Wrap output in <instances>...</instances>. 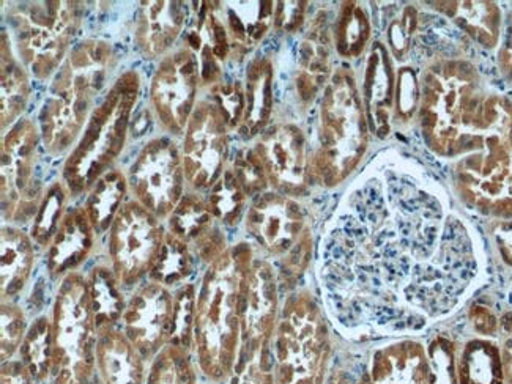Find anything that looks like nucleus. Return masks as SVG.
Returning <instances> with one entry per match:
<instances>
[{"mask_svg":"<svg viewBox=\"0 0 512 384\" xmlns=\"http://www.w3.org/2000/svg\"><path fill=\"white\" fill-rule=\"evenodd\" d=\"M344 208L322 268L344 326L361 337L404 336L461 306L478 281V246L424 172L386 158Z\"/></svg>","mask_w":512,"mask_h":384,"instance_id":"1","label":"nucleus"},{"mask_svg":"<svg viewBox=\"0 0 512 384\" xmlns=\"http://www.w3.org/2000/svg\"><path fill=\"white\" fill-rule=\"evenodd\" d=\"M511 106L506 96L487 92L472 63L443 60L424 73L420 122L424 141L442 158H462L481 147L484 137Z\"/></svg>","mask_w":512,"mask_h":384,"instance_id":"2","label":"nucleus"},{"mask_svg":"<svg viewBox=\"0 0 512 384\" xmlns=\"http://www.w3.org/2000/svg\"><path fill=\"white\" fill-rule=\"evenodd\" d=\"M253 263L251 246L237 244L212 263L202 281L194 315V345L199 367L213 383L231 380L237 369Z\"/></svg>","mask_w":512,"mask_h":384,"instance_id":"3","label":"nucleus"},{"mask_svg":"<svg viewBox=\"0 0 512 384\" xmlns=\"http://www.w3.org/2000/svg\"><path fill=\"white\" fill-rule=\"evenodd\" d=\"M327 322L311 293L290 296L268 345L275 384H323L330 362Z\"/></svg>","mask_w":512,"mask_h":384,"instance_id":"4","label":"nucleus"},{"mask_svg":"<svg viewBox=\"0 0 512 384\" xmlns=\"http://www.w3.org/2000/svg\"><path fill=\"white\" fill-rule=\"evenodd\" d=\"M454 189L462 204L478 215L512 221V106L476 152L457 159Z\"/></svg>","mask_w":512,"mask_h":384,"instance_id":"5","label":"nucleus"},{"mask_svg":"<svg viewBox=\"0 0 512 384\" xmlns=\"http://www.w3.org/2000/svg\"><path fill=\"white\" fill-rule=\"evenodd\" d=\"M366 123L357 85L347 71H341L328 85L320 114L314 167L325 185H338L360 163L368 142Z\"/></svg>","mask_w":512,"mask_h":384,"instance_id":"6","label":"nucleus"},{"mask_svg":"<svg viewBox=\"0 0 512 384\" xmlns=\"http://www.w3.org/2000/svg\"><path fill=\"white\" fill-rule=\"evenodd\" d=\"M52 337V384H89L95 378L98 334L89 284L81 274H68L60 287L54 307Z\"/></svg>","mask_w":512,"mask_h":384,"instance_id":"7","label":"nucleus"},{"mask_svg":"<svg viewBox=\"0 0 512 384\" xmlns=\"http://www.w3.org/2000/svg\"><path fill=\"white\" fill-rule=\"evenodd\" d=\"M246 230L268 255L281 259L287 279L303 273L311 259V230L305 211L281 194H262L249 208Z\"/></svg>","mask_w":512,"mask_h":384,"instance_id":"8","label":"nucleus"},{"mask_svg":"<svg viewBox=\"0 0 512 384\" xmlns=\"http://www.w3.org/2000/svg\"><path fill=\"white\" fill-rule=\"evenodd\" d=\"M166 235L158 216L139 202L123 205L109 235V255L120 284L131 285L150 273L160 257Z\"/></svg>","mask_w":512,"mask_h":384,"instance_id":"9","label":"nucleus"},{"mask_svg":"<svg viewBox=\"0 0 512 384\" xmlns=\"http://www.w3.org/2000/svg\"><path fill=\"white\" fill-rule=\"evenodd\" d=\"M175 298L164 285L149 282L134 293L123 312V334L149 359L160 355L169 345L174 322Z\"/></svg>","mask_w":512,"mask_h":384,"instance_id":"10","label":"nucleus"},{"mask_svg":"<svg viewBox=\"0 0 512 384\" xmlns=\"http://www.w3.org/2000/svg\"><path fill=\"white\" fill-rule=\"evenodd\" d=\"M278 285L273 266L267 260H254L246 287L238 364L257 358L270 345L278 323Z\"/></svg>","mask_w":512,"mask_h":384,"instance_id":"11","label":"nucleus"},{"mask_svg":"<svg viewBox=\"0 0 512 384\" xmlns=\"http://www.w3.org/2000/svg\"><path fill=\"white\" fill-rule=\"evenodd\" d=\"M133 188L139 204L155 216L174 213L182 194L179 156L169 145L156 141L145 150L138 166L133 167Z\"/></svg>","mask_w":512,"mask_h":384,"instance_id":"12","label":"nucleus"},{"mask_svg":"<svg viewBox=\"0 0 512 384\" xmlns=\"http://www.w3.org/2000/svg\"><path fill=\"white\" fill-rule=\"evenodd\" d=\"M259 156L273 185L284 196L298 194L305 180V139L292 125L279 126L259 144Z\"/></svg>","mask_w":512,"mask_h":384,"instance_id":"13","label":"nucleus"},{"mask_svg":"<svg viewBox=\"0 0 512 384\" xmlns=\"http://www.w3.org/2000/svg\"><path fill=\"white\" fill-rule=\"evenodd\" d=\"M372 384H429L431 361L420 340L402 337L375 348L369 362Z\"/></svg>","mask_w":512,"mask_h":384,"instance_id":"14","label":"nucleus"},{"mask_svg":"<svg viewBox=\"0 0 512 384\" xmlns=\"http://www.w3.org/2000/svg\"><path fill=\"white\" fill-rule=\"evenodd\" d=\"M185 150L186 177L193 181L197 167H201L194 185H208L207 181H212L221 166L224 152L223 117L215 109L204 108L196 114L188 131Z\"/></svg>","mask_w":512,"mask_h":384,"instance_id":"15","label":"nucleus"},{"mask_svg":"<svg viewBox=\"0 0 512 384\" xmlns=\"http://www.w3.org/2000/svg\"><path fill=\"white\" fill-rule=\"evenodd\" d=\"M194 68L190 56H177L164 65L155 81L153 100L163 122L171 126L185 125L193 103Z\"/></svg>","mask_w":512,"mask_h":384,"instance_id":"16","label":"nucleus"},{"mask_svg":"<svg viewBox=\"0 0 512 384\" xmlns=\"http://www.w3.org/2000/svg\"><path fill=\"white\" fill-rule=\"evenodd\" d=\"M394 73L388 51L380 43L372 48L364 73V104L369 126L375 136L390 134V115L393 111Z\"/></svg>","mask_w":512,"mask_h":384,"instance_id":"17","label":"nucleus"},{"mask_svg":"<svg viewBox=\"0 0 512 384\" xmlns=\"http://www.w3.org/2000/svg\"><path fill=\"white\" fill-rule=\"evenodd\" d=\"M145 359L128 337L116 329L98 336L95 367L100 384H145Z\"/></svg>","mask_w":512,"mask_h":384,"instance_id":"18","label":"nucleus"},{"mask_svg":"<svg viewBox=\"0 0 512 384\" xmlns=\"http://www.w3.org/2000/svg\"><path fill=\"white\" fill-rule=\"evenodd\" d=\"M93 232L95 229L86 211L76 210L68 213L60 222L59 229L51 241L49 271L57 276L76 268L92 249Z\"/></svg>","mask_w":512,"mask_h":384,"instance_id":"19","label":"nucleus"},{"mask_svg":"<svg viewBox=\"0 0 512 384\" xmlns=\"http://www.w3.org/2000/svg\"><path fill=\"white\" fill-rule=\"evenodd\" d=\"M435 8L483 48H495L501 35L500 7L494 2H435Z\"/></svg>","mask_w":512,"mask_h":384,"instance_id":"20","label":"nucleus"},{"mask_svg":"<svg viewBox=\"0 0 512 384\" xmlns=\"http://www.w3.org/2000/svg\"><path fill=\"white\" fill-rule=\"evenodd\" d=\"M459 384H505L500 345L489 337L465 342L456 356Z\"/></svg>","mask_w":512,"mask_h":384,"instance_id":"21","label":"nucleus"},{"mask_svg":"<svg viewBox=\"0 0 512 384\" xmlns=\"http://www.w3.org/2000/svg\"><path fill=\"white\" fill-rule=\"evenodd\" d=\"M90 304H92L93 320L98 336L114 329L125 312L122 293L119 290V279L104 266L92 271L89 282Z\"/></svg>","mask_w":512,"mask_h":384,"instance_id":"22","label":"nucleus"},{"mask_svg":"<svg viewBox=\"0 0 512 384\" xmlns=\"http://www.w3.org/2000/svg\"><path fill=\"white\" fill-rule=\"evenodd\" d=\"M34 263V248L21 230L2 232V293L13 296L24 287Z\"/></svg>","mask_w":512,"mask_h":384,"instance_id":"23","label":"nucleus"},{"mask_svg":"<svg viewBox=\"0 0 512 384\" xmlns=\"http://www.w3.org/2000/svg\"><path fill=\"white\" fill-rule=\"evenodd\" d=\"M19 353L35 383L46 384L48 378L52 377L54 367V337L52 323L48 318H38L37 322L30 326Z\"/></svg>","mask_w":512,"mask_h":384,"instance_id":"24","label":"nucleus"},{"mask_svg":"<svg viewBox=\"0 0 512 384\" xmlns=\"http://www.w3.org/2000/svg\"><path fill=\"white\" fill-rule=\"evenodd\" d=\"M371 35V24L363 8L357 4H344L336 27V45L344 57H358Z\"/></svg>","mask_w":512,"mask_h":384,"instance_id":"25","label":"nucleus"},{"mask_svg":"<svg viewBox=\"0 0 512 384\" xmlns=\"http://www.w3.org/2000/svg\"><path fill=\"white\" fill-rule=\"evenodd\" d=\"M271 112V67L265 60H257L249 67L248 114L246 123L253 131L265 125Z\"/></svg>","mask_w":512,"mask_h":384,"instance_id":"26","label":"nucleus"},{"mask_svg":"<svg viewBox=\"0 0 512 384\" xmlns=\"http://www.w3.org/2000/svg\"><path fill=\"white\" fill-rule=\"evenodd\" d=\"M188 271H190L188 244L174 237L172 233H167L160 257L150 271L153 282L169 287L182 281Z\"/></svg>","mask_w":512,"mask_h":384,"instance_id":"27","label":"nucleus"},{"mask_svg":"<svg viewBox=\"0 0 512 384\" xmlns=\"http://www.w3.org/2000/svg\"><path fill=\"white\" fill-rule=\"evenodd\" d=\"M243 205H245V189L237 178L227 174L224 180L219 181L210 196L208 210L226 224H235L242 216Z\"/></svg>","mask_w":512,"mask_h":384,"instance_id":"28","label":"nucleus"},{"mask_svg":"<svg viewBox=\"0 0 512 384\" xmlns=\"http://www.w3.org/2000/svg\"><path fill=\"white\" fill-rule=\"evenodd\" d=\"M427 353L431 361L429 384H459L456 370L457 350L453 340L445 336H437L431 344L427 345Z\"/></svg>","mask_w":512,"mask_h":384,"instance_id":"29","label":"nucleus"},{"mask_svg":"<svg viewBox=\"0 0 512 384\" xmlns=\"http://www.w3.org/2000/svg\"><path fill=\"white\" fill-rule=\"evenodd\" d=\"M62 202H64L62 192H51L48 199L45 200V204L41 207L37 219H35L34 227H32V237L41 246H48L56 235L57 229H59L60 222H62V219H60Z\"/></svg>","mask_w":512,"mask_h":384,"instance_id":"30","label":"nucleus"},{"mask_svg":"<svg viewBox=\"0 0 512 384\" xmlns=\"http://www.w3.org/2000/svg\"><path fill=\"white\" fill-rule=\"evenodd\" d=\"M24 315L18 307L2 306V362L12 361L13 355L23 345Z\"/></svg>","mask_w":512,"mask_h":384,"instance_id":"31","label":"nucleus"},{"mask_svg":"<svg viewBox=\"0 0 512 384\" xmlns=\"http://www.w3.org/2000/svg\"><path fill=\"white\" fill-rule=\"evenodd\" d=\"M396 100L397 119L399 122H410L420 109V85L416 82L412 68H401L397 79Z\"/></svg>","mask_w":512,"mask_h":384,"instance_id":"32","label":"nucleus"},{"mask_svg":"<svg viewBox=\"0 0 512 384\" xmlns=\"http://www.w3.org/2000/svg\"><path fill=\"white\" fill-rule=\"evenodd\" d=\"M416 24H418V13L412 5H409L388 27V40H390L391 52L396 59H404L405 54L409 52Z\"/></svg>","mask_w":512,"mask_h":384,"instance_id":"33","label":"nucleus"},{"mask_svg":"<svg viewBox=\"0 0 512 384\" xmlns=\"http://www.w3.org/2000/svg\"><path fill=\"white\" fill-rule=\"evenodd\" d=\"M229 381L231 384H275V378L271 373L268 348L262 351L257 358L240 362Z\"/></svg>","mask_w":512,"mask_h":384,"instance_id":"34","label":"nucleus"},{"mask_svg":"<svg viewBox=\"0 0 512 384\" xmlns=\"http://www.w3.org/2000/svg\"><path fill=\"white\" fill-rule=\"evenodd\" d=\"M468 320L472 323L475 333L479 337H492L498 333V318L489 307L476 306L472 307V311L468 314Z\"/></svg>","mask_w":512,"mask_h":384,"instance_id":"35","label":"nucleus"},{"mask_svg":"<svg viewBox=\"0 0 512 384\" xmlns=\"http://www.w3.org/2000/svg\"><path fill=\"white\" fill-rule=\"evenodd\" d=\"M2 384H37L24 362L8 361L2 366Z\"/></svg>","mask_w":512,"mask_h":384,"instance_id":"36","label":"nucleus"},{"mask_svg":"<svg viewBox=\"0 0 512 384\" xmlns=\"http://www.w3.org/2000/svg\"><path fill=\"white\" fill-rule=\"evenodd\" d=\"M495 241L503 260L512 266V221L498 222Z\"/></svg>","mask_w":512,"mask_h":384,"instance_id":"37","label":"nucleus"},{"mask_svg":"<svg viewBox=\"0 0 512 384\" xmlns=\"http://www.w3.org/2000/svg\"><path fill=\"white\" fill-rule=\"evenodd\" d=\"M498 65H500L501 73L512 82V19L506 27L505 38L498 52Z\"/></svg>","mask_w":512,"mask_h":384,"instance_id":"38","label":"nucleus"},{"mask_svg":"<svg viewBox=\"0 0 512 384\" xmlns=\"http://www.w3.org/2000/svg\"><path fill=\"white\" fill-rule=\"evenodd\" d=\"M500 353L505 384H512V325L506 329L505 339L500 345Z\"/></svg>","mask_w":512,"mask_h":384,"instance_id":"39","label":"nucleus"},{"mask_svg":"<svg viewBox=\"0 0 512 384\" xmlns=\"http://www.w3.org/2000/svg\"><path fill=\"white\" fill-rule=\"evenodd\" d=\"M89 384H100V381H98V378H97V377H95V378H93V380H92V381H90V383H89Z\"/></svg>","mask_w":512,"mask_h":384,"instance_id":"40","label":"nucleus"},{"mask_svg":"<svg viewBox=\"0 0 512 384\" xmlns=\"http://www.w3.org/2000/svg\"><path fill=\"white\" fill-rule=\"evenodd\" d=\"M46 384H52V383H46Z\"/></svg>","mask_w":512,"mask_h":384,"instance_id":"41","label":"nucleus"}]
</instances>
